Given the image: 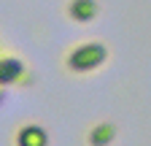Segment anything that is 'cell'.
Here are the masks:
<instances>
[{"label":"cell","mask_w":151,"mask_h":146,"mask_svg":"<svg viewBox=\"0 0 151 146\" xmlns=\"http://www.w3.org/2000/svg\"><path fill=\"white\" fill-rule=\"evenodd\" d=\"M97 11H100L97 0H70L68 3V16L73 22H92Z\"/></svg>","instance_id":"3"},{"label":"cell","mask_w":151,"mask_h":146,"mask_svg":"<svg viewBox=\"0 0 151 146\" xmlns=\"http://www.w3.org/2000/svg\"><path fill=\"white\" fill-rule=\"evenodd\" d=\"M113 138H116V127H113L111 122L94 124L92 130H89V135H86L89 146H108V143H113Z\"/></svg>","instance_id":"5"},{"label":"cell","mask_w":151,"mask_h":146,"mask_svg":"<svg viewBox=\"0 0 151 146\" xmlns=\"http://www.w3.org/2000/svg\"><path fill=\"white\" fill-rule=\"evenodd\" d=\"M105 60H108V46L100 43V41H86V43H78L76 49H70L65 65L73 73H92Z\"/></svg>","instance_id":"1"},{"label":"cell","mask_w":151,"mask_h":146,"mask_svg":"<svg viewBox=\"0 0 151 146\" xmlns=\"http://www.w3.org/2000/svg\"><path fill=\"white\" fill-rule=\"evenodd\" d=\"M16 146H49V133L38 124H24L16 133Z\"/></svg>","instance_id":"4"},{"label":"cell","mask_w":151,"mask_h":146,"mask_svg":"<svg viewBox=\"0 0 151 146\" xmlns=\"http://www.w3.org/2000/svg\"><path fill=\"white\" fill-rule=\"evenodd\" d=\"M27 76V68L19 57H0V87L22 84Z\"/></svg>","instance_id":"2"},{"label":"cell","mask_w":151,"mask_h":146,"mask_svg":"<svg viewBox=\"0 0 151 146\" xmlns=\"http://www.w3.org/2000/svg\"><path fill=\"white\" fill-rule=\"evenodd\" d=\"M3 89H6V87H0V103H3V95H6V92H3Z\"/></svg>","instance_id":"6"}]
</instances>
